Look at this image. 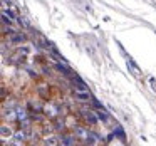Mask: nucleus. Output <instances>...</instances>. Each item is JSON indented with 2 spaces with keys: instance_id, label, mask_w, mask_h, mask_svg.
<instances>
[{
  "instance_id": "f257e3e1",
  "label": "nucleus",
  "mask_w": 156,
  "mask_h": 146,
  "mask_svg": "<svg viewBox=\"0 0 156 146\" xmlns=\"http://www.w3.org/2000/svg\"><path fill=\"white\" fill-rule=\"evenodd\" d=\"M44 112H45V114H47V116H51V118H54V116H57V108H55V106L54 104H52V102H49V104H45L44 106Z\"/></svg>"
},
{
  "instance_id": "f03ea898",
  "label": "nucleus",
  "mask_w": 156,
  "mask_h": 146,
  "mask_svg": "<svg viewBox=\"0 0 156 146\" xmlns=\"http://www.w3.org/2000/svg\"><path fill=\"white\" fill-rule=\"evenodd\" d=\"M76 136H77L79 139H89V131H86L84 128L77 126V128H76Z\"/></svg>"
},
{
  "instance_id": "7ed1b4c3",
  "label": "nucleus",
  "mask_w": 156,
  "mask_h": 146,
  "mask_svg": "<svg viewBox=\"0 0 156 146\" xmlns=\"http://www.w3.org/2000/svg\"><path fill=\"white\" fill-rule=\"evenodd\" d=\"M4 118L9 119V121H14V119L17 118V111H14V109H5V111H4Z\"/></svg>"
},
{
  "instance_id": "20e7f679",
  "label": "nucleus",
  "mask_w": 156,
  "mask_h": 146,
  "mask_svg": "<svg viewBox=\"0 0 156 146\" xmlns=\"http://www.w3.org/2000/svg\"><path fill=\"white\" fill-rule=\"evenodd\" d=\"M24 139H25V133L24 131H17L14 134V143H15V144H20Z\"/></svg>"
},
{
  "instance_id": "39448f33",
  "label": "nucleus",
  "mask_w": 156,
  "mask_h": 146,
  "mask_svg": "<svg viewBox=\"0 0 156 146\" xmlns=\"http://www.w3.org/2000/svg\"><path fill=\"white\" fill-rule=\"evenodd\" d=\"M15 111H17V119H19V121L27 119V111H25V108H17Z\"/></svg>"
},
{
  "instance_id": "423d86ee",
  "label": "nucleus",
  "mask_w": 156,
  "mask_h": 146,
  "mask_svg": "<svg viewBox=\"0 0 156 146\" xmlns=\"http://www.w3.org/2000/svg\"><path fill=\"white\" fill-rule=\"evenodd\" d=\"M0 131H2V138H7V136H12V134H14V133H12V129L10 128H9V126L7 124H4V126H2V129H0Z\"/></svg>"
},
{
  "instance_id": "0eeeda50",
  "label": "nucleus",
  "mask_w": 156,
  "mask_h": 146,
  "mask_svg": "<svg viewBox=\"0 0 156 146\" xmlns=\"http://www.w3.org/2000/svg\"><path fill=\"white\" fill-rule=\"evenodd\" d=\"M45 144H57V138H55V136H47V138H45Z\"/></svg>"
},
{
  "instance_id": "6e6552de",
  "label": "nucleus",
  "mask_w": 156,
  "mask_h": 146,
  "mask_svg": "<svg viewBox=\"0 0 156 146\" xmlns=\"http://www.w3.org/2000/svg\"><path fill=\"white\" fill-rule=\"evenodd\" d=\"M12 42H22L24 41V35H20V34H17V35H14V37L10 39Z\"/></svg>"
},
{
  "instance_id": "1a4fd4ad",
  "label": "nucleus",
  "mask_w": 156,
  "mask_h": 146,
  "mask_svg": "<svg viewBox=\"0 0 156 146\" xmlns=\"http://www.w3.org/2000/svg\"><path fill=\"white\" fill-rule=\"evenodd\" d=\"M62 143H64V144H74V141H72L71 136H66V138L62 139Z\"/></svg>"
},
{
  "instance_id": "9d476101",
  "label": "nucleus",
  "mask_w": 156,
  "mask_h": 146,
  "mask_svg": "<svg viewBox=\"0 0 156 146\" xmlns=\"http://www.w3.org/2000/svg\"><path fill=\"white\" fill-rule=\"evenodd\" d=\"M98 116H99V118H101V119H106V118H108L104 111H98Z\"/></svg>"
}]
</instances>
